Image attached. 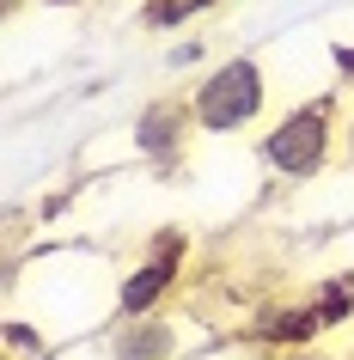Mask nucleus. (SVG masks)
<instances>
[{
  "label": "nucleus",
  "mask_w": 354,
  "mask_h": 360,
  "mask_svg": "<svg viewBox=\"0 0 354 360\" xmlns=\"http://www.w3.org/2000/svg\"><path fill=\"white\" fill-rule=\"evenodd\" d=\"M202 56H208V49H202V37L171 43V49H165V68H177V74H184V68H202Z\"/></svg>",
  "instance_id": "9"
},
{
  "label": "nucleus",
  "mask_w": 354,
  "mask_h": 360,
  "mask_svg": "<svg viewBox=\"0 0 354 360\" xmlns=\"http://www.w3.org/2000/svg\"><path fill=\"white\" fill-rule=\"evenodd\" d=\"M336 79H354V49H336Z\"/></svg>",
  "instance_id": "11"
},
{
  "label": "nucleus",
  "mask_w": 354,
  "mask_h": 360,
  "mask_svg": "<svg viewBox=\"0 0 354 360\" xmlns=\"http://www.w3.org/2000/svg\"><path fill=\"white\" fill-rule=\"evenodd\" d=\"M189 110H196V129L226 141V134H244L269 116V68L257 56H226L214 61L196 86H189Z\"/></svg>",
  "instance_id": "3"
},
{
  "label": "nucleus",
  "mask_w": 354,
  "mask_h": 360,
  "mask_svg": "<svg viewBox=\"0 0 354 360\" xmlns=\"http://www.w3.org/2000/svg\"><path fill=\"white\" fill-rule=\"evenodd\" d=\"M189 269V226H159L147 238V250L122 263V281H116V318H153V311H171V293L184 287Z\"/></svg>",
  "instance_id": "4"
},
{
  "label": "nucleus",
  "mask_w": 354,
  "mask_h": 360,
  "mask_svg": "<svg viewBox=\"0 0 354 360\" xmlns=\"http://www.w3.org/2000/svg\"><path fill=\"white\" fill-rule=\"evenodd\" d=\"M184 311H153V318H116L104 336H98V354L104 360H184L202 348L196 330H184Z\"/></svg>",
  "instance_id": "6"
},
{
  "label": "nucleus",
  "mask_w": 354,
  "mask_h": 360,
  "mask_svg": "<svg viewBox=\"0 0 354 360\" xmlns=\"http://www.w3.org/2000/svg\"><path fill=\"white\" fill-rule=\"evenodd\" d=\"M196 110H189V92H165L153 98V104H141L129 122V153L141 159L147 171H159V177H171V171L184 165L189 141H196Z\"/></svg>",
  "instance_id": "5"
},
{
  "label": "nucleus",
  "mask_w": 354,
  "mask_h": 360,
  "mask_svg": "<svg viewBox=\"0 0 354 360\" xmlns=\"http://www.w3.org/2000/svg\"><path fill=\"white\" fill-rule=\"evenodd\" d=\"M336 165H342V171H354V110L342 116V141H336Z\"/></svg>",
  "instance_id": "10"
},
{
  "label": "nucleus",
  "mask_w": 354,
  "mask_h": 360,
  "mask_svg": "<svg viewBox=\"0 0 354 360\" xmlns=\"http://www.w3.org/2000/svg\"><path fill=\"white\" fill-rule=\"evenodd\" d=\"M312 318H317V330L330 336V330H342V323L354 318V275H330V281H317L312 287Z\"/></svg>",
  "instance_id": "7"
},
{
  "label": "nucleus",
  "mask_w": 354,
  "mask_h": 360,
  "mask_svg": "<svg viewBox=\"0 0 354 360\" xmlns=\"http://www.w3.org/2000/svg\"><path fill=\"white\" fill-rule=\"evenodd\" d=\"M336 141H342V110H336V92H317L293 110H281L257 141V159L275 184H312L324 177L336 159Z\"/></svg>",
  "instance_id": "2"
},
{
  "label": "nucleus",
  "mask_w": 354,
  "mask_h": 360,
  "mask_svg": "<svg viewBox=\"0 0 354 360\" xmlns=\"http://www.w3.org/2000/svg\"><path fill=\"white\" fill-rule=\"evenodd\" d=\"M275 360H336V354H324V348H299V354H275Z\"/></svg>",
  "instance_id": "12"
},
{
  "label": "nucleus",
  "mask_w": 354,
  "mask_h": 360,
  "mask_svg": "<svg viewBox=\"0 0 354 360\" xmlns=\"http://www.w3.org/2000/svg\"><path fill=\"white\" fill-rule=\"evenodd\" d=\"M116 281L122 269L110 257H98L86 245H56V250H37L31 263L13 269V311L6 318H25L31 330L49 336V348H74L86 330H110L116 323Z\"/></svg>",
  "instance_id": "1"
},
{
  "label": "nucleus",
  "mask_w": 354,
  "mask_h": 360,
  "mask_svg": "<svg viewBox=\"0 0 354 360\" xmlns=\"http://www.w3.org/2000/svg\"><path fill=\"white\" fill-rule=\"evenodd\" d=\"M214 6H220V0H141V25H147V31H177V25L202 19Z\"/></svg>",
  "instance_id": "8"
}]
</instances>
